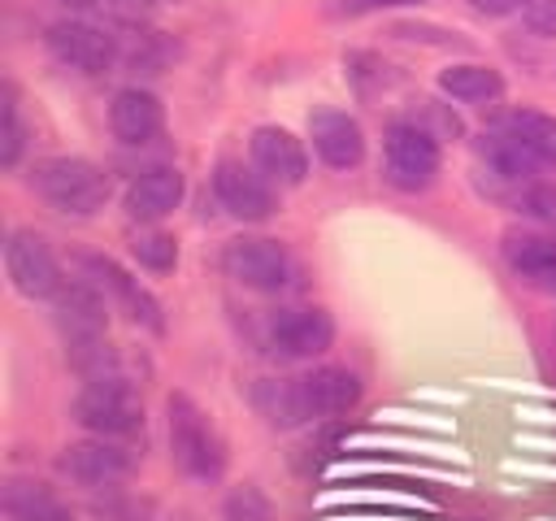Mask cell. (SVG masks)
Returning a JSON list of instances; mask_svg holds the SVG:
<instances>
[{"label":"cell","instance_id":"cb8c5ba5","mask_svg":"<svg viewBox=\"0 0 556 521\" xmlns=\"http://www.w3.org/2000/svg\"><path fill=\"white\" fill-rule=\"evenodd\" d=\"M222 517L226 521H274V504L265 499L261 486H235L222 504Z\"/></svg>","mask_w":556,"mask_h":521},{"label":"cell","instance_id":"83f0119b","mask_svg":"<svg viewBox=\"0 0 556 521\" xmlns=\"http://www.w3.org/2000/svg\"><path fill=\"white\" fill-rule=\"evenodd\" d=\"M526 26L543 39H556V0H530L526 4Z\"/></svg>","mask_w":556,"mask_h":521},{"label":"cell","instance_id":"484cf974","mask_svg":"<svg viewBox=\"0 0 556 521\" xmlns=\"http://www.w3.org/2000/svg\"><path fill=\"white\" fill-rule=\"evenodd\" d=\"M521 208H526L534 221H543V226L556 230V187H547V182H526Z\"/></svg>","mask_w":556,"mask_h":521},{"label":"cell","instance_id":"d4e9b609","mask_svg":"<svg viewBox=\"0 0 556 521\" xmlns=\"http://www.w3.org/2000/svg\"><path fill=\"white\" fill-rule=\"evenodd\" d=\"M22 148H26V126H22V113H17V96L9 87L4 91V148H0V161L13 169L17 156H22Z\"/></svg>","mask_w":556,"mask_h":521},{"label":"cell","instance_id":"7402d4cb","mask_svg":"<svg viewBox=\"0 0 556 521\" xmlns=\"http://www.w3.org/2000/svg\"><path fill=\"white\" fill-rule=\"evenodd\" d=\"M504 130H513L543 165H556V117L534 113V109H517L504 117Z\"/></svg>","mask_w":556,"mask_h":521},{"label":"cell","instance_id":"4fadbf2b","mask_svg":"<svg viewBox=\"0 0 556 521\" xmlns=\"http://www.w3.org/2000/svg\"><path fill=\"white\" fill-rule=\"evenodd\" d=\"M248 148H252V165L269 182H278V187H300L304 182L308 152H304V143L291 130H282V126H256L252 139H248Z\"/></svg>","mask_w":556,"mask_h":521},{"label":"cell","instance_id":"ac0fdd59","mask_svg":"<svg viewBox=\"0 0 556 521\" xmlns=\"http://www.w3.org/2000/svg\"><path fill=\"white\" fill-rule=\"evenodd\" d=\"M439 91L456 104H491L504 96V78H500V69H491L482 61H460L439 74Z\"/></svg>","mask_w":556,"mask_h":521},{"label":"cell","instance_id":"9c48e42d","mask_svg":"<svg viewBox=\"0 0 556 521\" xmlns=\"http://www.w3.org/2000/svg\"><path fill=\"white\" fill-rule=\"evenodd\" d=\"M48 48L61 65H70L78 74H104L117 61L113 35L96 22H52L48 26Z\"/></svg>","mask_w":556,"mask_h":521},{"label":"cell","instance_id":"8992f818","mask_svg":"<svg viewBox=\"0 0 556 521\" xmlns=\"http://www.w3.org/2000/svg\"><path fill=\"white\" fill-rule=\"evenodd\" d=\"M4 269H9V282H13L26 300H52V295L65 287L52 247H48L43 234H35V230H13V234H9V243H4Z\"/></svg>","mask_w":556,"mask_h":521},{"label":"cell","instance_id":"2e32d148","mask_svg":"<svg viewBox=\"0 0 556 521\" xmlns=\"http://www.w3.org/2000/svg\"><path fill=\"white\" fill-rule=\"evenodd\" d=\"M300 386H304L308 421L313 417H339L361 399V378L352 369H343V365H321V369L304 373Z\"/></svg>","mask_w":556,"mask_h":521},{"label":"cell","instance_id":"603a6c76","mask_svg":"<svg viewBox=\"0 0 556 521\" xmlns=\"http://www.w3.org/2000/svg\"><path fill=\"white\" fill-rule=\"evenodd\" d=\"M130 256L139 260V269L148 274H169L178 265V239L165 230H139L130 239Z\"/></svg>","mask_w":556,"mask_h":521},{"label":"cell","instance_id":"f1b7e54d","mask_svg":"<svg viewBox=\"0 0 556 521\" xmlns=\"http://www.w3.org/2000/svg\"><path fill=\"white\" fill-rule=\"evenodd\" d=\"M473 13H486V17H508V13H526L530 0H469Z\"/></svg>","mask_w":556,"mask_h":521},{"label":"cell","instance_id":"7c38bea8","mask_svg":"<svg viewBox=\"0 0 556 521\" xmlns=\"http://www.w3.org/2000/svg\"><path fill=\"white\" fill-rule=\"evenodd\" d=\"M308 139L330 169H356L365 161V130L343 109H317L308 117Z\"/></svg>","mask_w":556,"mask_h":521},{"label":"cell","instance_id":"277c9868","mask_svg":"<svg viewBox=\"0 0 556 521\" xmlns=\"http://www.w3.org/2000/svg\"><path fill=\"white\" fill-rule=\"evenodd\" d=\"M382 156H387V178L400 191H426L439 178V165H443L439 139L421 122H391Z\"/></svg>","mask_w":556,"mask_h":521},{"label":"cell","instance_id":"44dd1931","mask_svg":"<svg viewBox=\"0 0 556 521\" xmlns=\"http://www.w3.org/2000/svg\"><path fill=\"white\" fill-rule=\"evenodd\" d=\"M486 165L500 174V178H508V182H530L539 169H543V161L513 135V130H495L491 135V143H486Z\"/></svg>","mask_w":556,"mask_h":521},{"label":"cell","instance_id":"52a82bcc","mask_svg":"<svg viewBox=\"0 0 556 521\" xmlns=\"http://www.w3.org/2000/svg\"><path fill=\"white\" fill-rule=\"evenodd\" d=\"M78 269H83V278L96 282L135 326H148L152 334L165 330V317H161L156 295H152L148 287H139V278H130L117 260H109V256H78Z\"/></svg>","mask_w":556,"mask_h":521},{"label":"cell","instance_id":"5bb4252c","mask_svg":"<svg viewBox=\"0 0 556 521\" xmlns=\"http://www.w3.org/2000/svg\"><path fill=\"white\" fill-rule=\"evenodd\" d=\"M182 191H187V182L174 165H148L126 187V213L135 221H161L182 204Z\"/></svg>","mask_w":556,"mask_h":521},{"label":"cell","instance_id":"f546056e","mask_svg":"<svg viewBox=\"0 0 556 521\" xmlns=\"http://www.w3.org/2000/svg\"><path fill=\"white\" fill-rule=\"evenodd\" d=\"M126 4H143V0H126Z\"/></svg>","mask_w":556,"mask_h":521},{"label":"cell","instance_id":"7a4b0ae2","mask_svg":"<svg viewBox=\"0 0 556 521\" xmlns=\"http://www.w3.org/2000/svg\"><path fill=\"white\" fill-rule=\"evenodd\" d=\"M30 187L39 191L43 204H52L56 213L70 217H87L96 208H104L109 200V174L83 156H48L30 169Z\"/></svg>","mask_w":556,"mask_h":521},{"label":"cell","instance_id":"ffe728a7","mask_svg":"<svg viewBox=\"0 0 556 521\" xmlns=\"http://www.w3.org/2000/svg\"><path fill=\"white\" fill-rule=\"evenodd\" d=\"M4 512L13 521H70V508L43 482H9L4 486Z\"/></svg>","mask_w":556,"mask_h":521},{"label":"cell","instance_id":"d6986e66","mask_svg":"<svg viewBox=\"0 0 556 521\" xmlns=\"http://www.w3.org/2000/svg\"><path fill=\"white\" fill-rule=\"evenodd\" d=\"M252 404L256 412L278 425V430H291V425H304L308 421V408H304V386L300 378H265L252 386Z\"/></svg>","mask_w":556,"mask_h":521},{"label":"cell","instance_id":"9a60e30c","mask_svg":"<svg viewBox=\"0 0 556 521\" xmlns=\"http://www.w3.org/2000/svg\"><path fill=\"white\" fill-rule=\"evenodd\" d=\"M161 126H165V109H161V100H156L152 91H143V87H122V91L113 96V104H109V130H113L117 143L139 148V143L156 139Z\"/></svg>","mask_w":556,"mask_h":521},{"label":"cell","instance_id":"e0dca14e","mask_svg":"<svg viewBox=\"0 0 556 521\" xmlns=\"http://www.w3.org/2000/svg\"><path fill=\"white\" fill-rule=\"evenodd\" d=\"M504 260L517 278H530L539 287H556V239L552 234H508Z\"/></svg>","mask_w":556,"mask_h":521},{"label":"cell","instance_id":"ba28073f","mask_svg":"<svg viewBox=\"0 0 556 521\" xmlns=\"http://www.w3.org/2000/svg\"><path fill=\"white\" fill-rule=\"evenodd\" d=\"M56 469L78 486H113L135 469V456L122 447V439H83L70 443L56 460Z\"/></svg>","mask_w":556,"mask_h":521},{"label":"cell","instance_id":"3957f363","mask_svg":"<svg viewBox=\"0 0 556 521\" xmlns=\"http://www.w3.org/2000/svg\"><path fill=\"white\" fill-rule=\"evenodd\" d=\"M74 417L83 430L100 439H130L143 430V399L130 382L104 373V378H87V386L74 399Z\"/></svg>","mask_w":556,"mask_h":521},{"label":"cell","instance_id":"5b68a950","mask_svg":"<svg viewBox=\"0 0 556 521\" xmlns=\"http://www.w3.org/2000/svg\"><path fill=\"white\" fill-rule=\"evenodd\" d=\"M222 269L226 278H235L239 287L248 291H282L287 278H291V256L278 239H261V234H248V239H230L226 252H222Z\"/></svg>","mask_w":556,"mask_h":521},{"label":"cell","instance_id":"6da1fadb","mask_svg":"<svg viewBox=\"0 0 556 521\" xmlns=\"http://www.w3.org/2000/svg\"><path fill=\"white\" fill-rule=\"evenodd\" d=\"M165 412H169V452H174V465L187 478H195V482H217L222 469H226V443L213 430V421L182 391H174L165 399Z\"/></svg>","mask_w":556,"mask_h":521},{"label":"cell","instance_id":"4316f807","mask_svg":"<svg viewBox=\"0 0 556 521\" xmlns=\"http://www.w3.org/2000/svg\"><path fill=\"white\" fill-rule=\"evenodd\" d=\"M421 0H330V13L339 17H365V13H382V9H408Z\"/></svg>","mask_w":556,"mask_h":521},{"label":"cell","instance_id":"30bf717a","mask_svg":"<svg viewBox=\"0 0 556 521\" xmlns=\"http://www.w3.org/2000/svg\"><path fill=\"white\" fill-rule=\"evenodd\" d=\"M213 191L222 200V208L239 221H265L274 213V182L243 161H222L213 174Z\"/></svg>","mask_w":556,"mask_h":521},{"label":"cell","instance_id":"8fae6325","mask_svg":"<svg viewBox=\"0 0 556 521\" xmlns=\"http://www.w3.org/2000/svg\"><path fill=\"white\" fill-rule=\"evenodd\" d=\"M330 343H334V321L326 308H287L269 326V347L291 360L321 356Z\"/></svg>","mask_w":556,"mask_h":521}]
</instances>
